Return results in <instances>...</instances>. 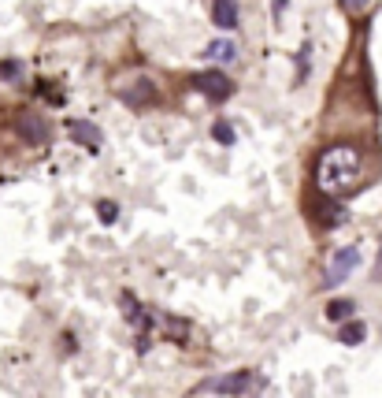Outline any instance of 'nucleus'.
<instances>
[{
    "label": "nucleus",
    "instance_id": "f257e3e1",
    "mask_svg": "<svg viewBox=\"0 0 382 398\" xmlns=\"http://www.w3.org/2000/svg\"><path fill=\"white\" fill-rule=\"evenodd\" d=\"M360 175H364V160H360L356 145H331L315 160V182H319V190L326 198L353 193L360 186Z\"/></svg>",
    "mask_w": 382,
    "mask_h": 398
},
{
    "label": "nucleus",
    "instance_id": "f03ea898",
    "mask_svg": "<svg viewBox=\"0 0 382 398\" xmlns=\"http://www.w3.org/2000/svg\"><path fill=\"white\" fill-rule=\"evenodd\" d=\"M193 90H197V93H204L208 101H226V97L234 93V82L226 79L223 71L208 67V71H197V74H193Z\"/></svg>",
    "mask_w": 382,
    "mask_h": 398
},
{
    "label": "nucleus",
    "instance_id": "7ed1b4c3",
    "mask_svg": "<svg viewBox=\"0 0 382 398\" xmlns=\"http://www.w3.org/2000/svg\"><path fill=\"white\" fill-rule=\"evenodd\" d=\"M360 264V250L356 246H345V250H338L331 257V268H326V276H323V287H338V283H345L349 272Z\"/></svg>",
    "mask_w": 382,
    "mask_h": 398
},
{
    "label": "nucleus",
    "instance_id": "20e7f679",
    "mask_svg": "<svg viewBox=\"0 0 382 398\" xmlns=\"http://www.w3.org/2000/svg\"><path fill=\"white\" fill-rule=\"evenodd\" d=\"M253 387V372H226V376H215V380L201 383V391H212V395H245Z\"/></svg>",
    "mask_w": 382,
    "mask_h": 398
},
{
    "label": "nucleus",
    "instance_id": "39448f33",
    "mask_svg": "<svg viewBox=\"0 0 382 398\" xmlns=\"http://www.w3.org/2000/svg\"><path fill=\"white\" fill-rule=\"evenodd\" d=\"M15 131L23 134L30 145H45V142H49V123L41 120V116H30V112H26V116H19Z\"/></svg>",
    "mask_w": 382,
    "mask_h": 398
},
{
    "label": "nucleus",
    "instance_id": "423d86ee",
    "mask_svg": "<svg viewBox=\"0 0 382 398\" xmlns=\"http://www.w3.org/2000/svg\"><path fill=\"white\" fill-rule=\"evenodd\" d=\"M67 134L74 138V142H82L85 149H93V153H97V149H101V142H104L101 131H97L93 123H85V120H74V123L67 127Z\"/></svg>",
    "mask_w": 382,
    "mask_h": 398
},
{
    "label": "nucleus",
    "instance_id": "0eeeda50",
    "mask_svg": "<svg viewBox=\"0 0 382 398\" xmlns=\"http://www.w3.org/2000/svg\"><path fill=\"white\" fill-rule=\"evenodd\" d=\"M212 23L219 30H234L238 26V4L234 0H212Z\"/></svg>",
    "mask_w": 382,
    "mask_h": 398
},
{
    "label": "nucleus",
    "instance_id": "6e6552de",
    "mask_svg": "<svg viewBox=\"0 0 382 398\" xmlns=\"http://www.w3.org/2000/svg\"><path fill=\"white\" fill-rule=\"evenodd\" d=\"M119 305H123V317H126L138 331H145V328H149V317L141 313V305H138V298H134V294H123V298H119Z\"/></svg>",
    "mask_w": 382,
    "mask_h": 398
},
{
    "label": "nucleus",
    "instance_id": "1a4fd4ad",
    "mask_svg": "<svg viewBox=\"0 0 382 398\" xmlns=\"http://www.w3.org/2000/svg\"><path fill=\"white\" fill-rule=\"evenodd\" d=\"M238 49L231 45V41H212L208 49H204V60H234Z\"/></svg>",
    "mask_w": 382,
    "mask_h": 398
},
{
    "label": "nucleus",
    "instance_id": "9d476101",
    "mask_svg": "<svg viewBox=\"0 0 382 398\" xmlns=\"http://www.w3.org/2000/svg\"><path fill=\"white\" fill-rule=\"evenodd\" d=\"M364 335H367V328H364V324H356V320L338 331V339H342L345 347H360V342H364Z\"/></svg>",
    "mask_w": 382,
    "mask_h": 398
},
{
    "label": "nucleus",
    "instance_id": "9b49d317",
    "mask_svg": "<svg viewBox=\"0 0 382 398\" xmlns=\"http://www.w3.org/2000/svg\"><path fill=\"white\" fill-rule=\"evenodd\" d=\"M353 302H331V305H326V317H331V320H349V317H353Z\"/></svg>",
    "mask_w": 382,
    "mask_h": 398
},
{
    "label": "nucleus",
    "instance_id": "f8f14e48",
    "mask_svg": "<svg viewBox=\"0 0 382 398\" xmlns=\"http://www.w3.org/2000/svg\"><path fill=\"white\" fill-rule=\"evenodd\" d=\"M212 138H215L219 145H231V142H234V127H231V123H215V127H212Z\"/></svg>",
    "mask_w": 382,
    "mask_h": 398
},
{
    "label": "nucleus",
    "instance_id": "ddd939ff",
    "mask_svg": "<svg viewBox=\"0 0 382 398\" xmlns=\"http://www.w3.org/2000/svg\"><path fill=\"white\" fill-rule=\"evenodd\" d=\"M97 212H101V223H115V216H119V209H115V201H97Z\"/></svg>",
    "mask_w": 382,
    "mask_h": 398
},
{
    "label": "nucleus",
    "instance_id": "4468645a",
    "mask_svg": "<svg viewBox=\"0 0 382 398\" xmlns=\"http://www.w3.org/2000/svg\"><path fill=\"white\" fill-rule=\"evenodd\" d=\"M342 220H345V209L338 205V201H334V205H323V223H334V228H338Z\"/></svg>",
    "mask_w": 382,
    "mask_h": 398
},
{
    "label": "nucleus",
    "instance_id": "2eb2a0df",
    "mask_svg": "<svg viewBox=\"0 0 382 398\" xmlns=\"http://www.w3.org/2000/svg\"><path fill=\"white\" fill-rule=\"evenodd\" d=\"M0 79H4V82H15V79H19V63H15V60H4V63H0Z\"/></svg>",
    "mask_w": 382,
    "mask_h": 398
},
{
    "label": "nucleus",
    "instance_id": "dca6fc26",
    "mask_svg": "<svg viewBox=\"0 0 382 398\" xmlns=\"http://www.w3.org/2000/svg\"><path fill=\"white\" fill-rule=\"evenodd\" d=\"M297 63H301V67H297V82H301V79H308V45L301 49V56H297Z\"/></svg>",
    "mask_w": 382,
    "mask_h": 398
},
{
    "label": "nucleus",
    "instance_id": "f3484780",
    "mask_svg": "<svg viewBox=\"0 0 382 398\" xmlns=\"http://www.w3.org/2000/svg\"><path fill=\"white\" fill-rule=\"evenodd\" d=\"M375 279L382 283V239H379V257H375Z\"/></svg>",
    "mask_w": 382,
    "mask_h": 398
},
{
    "label": "nucleus",
    "instance_id": "a211bd4d",
    "mask_svg": "<svg viewBox=\"0 0 382 398\" xmlns=\"http://www.w3.org/2000/svg\"><path fill=\"white\" fill-rule=\"evenodd\" d=\"M286 4H290V0H275V4H271V12H275V19H282V12H286Z\"/></svg>",
    "mask_w": 382,
    "mask_h": 398
},
{
    "label": "nucleus",
    "instance_id": "6ab92c4d",
    "mask_svg": "<svg viewBox=\"0 0 382 398\" xmlns=\"http://www.w3.org/2000/svg\"><path fill=\"white\" fill-rule=\"evenodd\" d=\"M345 4H349V8H360V4H364V0H345Z\"/></svg>",
    "mask_w": 382,
    "mask_h": 398
}]
</instances>
